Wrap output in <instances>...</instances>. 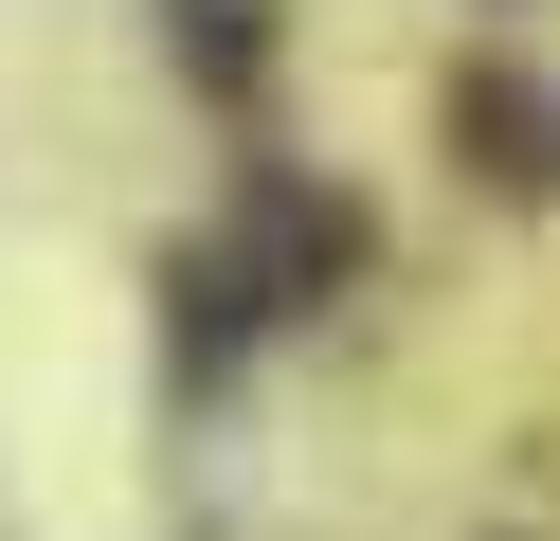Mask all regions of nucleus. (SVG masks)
<instances>
[{
    "label": "nucleus",
    "instance_id": "f257e3e1",
    "mask_svg": "<svg viewBox=\"0 0 560 541\" xmlns=\"http://www.w3.org/2000/svg\"><path fill=\"white\" fill-rule=\"evenodd\" d=\"M452 127H470L488 180H560V91H524V72H470V91H452Z\"/></svg>",
    "mask_w": 560,
    "mask_h": 541
},
{
    "label": "nucleus",
    "instance_id": "f03ea898",
    "mask_svg": "<svg viewBox=\"0 0 560 541\" xmlns=\"http://www.w3.org/2000/svg\"><path fill=\"white\" fill-rule=\"evenodd\" d=\"M163 36L199 91H271V0H163Z\"/></svg>",
    "mask_w": 560,
    "mask_h": 541
}]
</instances>
